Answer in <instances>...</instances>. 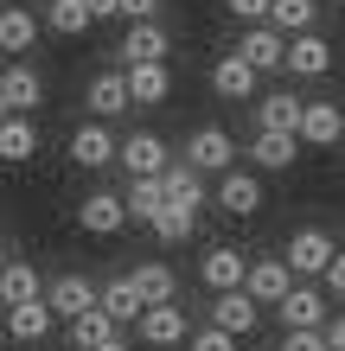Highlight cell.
Segmentation results:
<instances>
[{
	"instance_id": "6da1fadb",
	"label": "cell",
	"mask_w": 345,
	"mask_h": 351,
	"mask_svg": "<svg viewBox=\"0 0 345 351\" xmlns=\"http://www.w3.org/2000/svg\"><path fill=\"white\" fill-rule=\"evenodd\" d=\"M339 250L333 230H320V223H300V230L288 237V250H281V262H288L294 281H320V268H326V256Z\"/></svg>"
},
{
	"instance_id": "7a4b0ae2",
	"label": "cell",
	"mask_w": 345,
	"mask_h": 351,
	"mask_svg": "<svg viewBox=\"0 0 345 351\" xmlns=\"http://www.w3.org/2000/svg\"><path fill=\"white\" fill-rule=\"evenodd\" d=\"M134 332H141V345H154V351H179L186 345V332H192V319H186V306H141L134 313Z\"/></svg>"
},
{
	"instance_id": "3957f363",
	"label": "cell",
	"mask_w": 345,
	"mask_h": 351,
	"mask_svg": "<svg viewBox=\"0 0 345 351\" xmlns=\"http://www.w3.org/2000/svg\"><path fill=\"white\" fill-rule=\"evenodd\" d=\"M186 167H192V173H230V167H237V141H230V128H217V121L192 128V141H186Z\"/></svg>"
},
{
	"instance_id": "277c9868",
	"label": "cell",
	"mask_w": 345,
	"mask_h": 351,
	"mask_svg": "<svg viewBox=\"0 0 345 351\" xmlns=\"http://www.w3.org/2000/svg\"><path fill=\"white\" fill-rule=\"evenodd\" d=\"M288 287H294V275H288V262H281V256H256V262H243V294H250L256 306H275Z\"/></svg>"
},
{
	"instance_id": "5b68a950",
	"label": "cell",
	"mask_w": 345,
	"mask_h": 351,
	"mask_svg": "<svg viewBox=\"0 0 345 351\" xmlns=\"http://www.w3.org/2000/svg\"><path fill=\"white\" fill-rule=\"evenodd\" d=\"M211 326L230 332V339H250L256 326H262V306L243 294V287H224V294H211Z\"/></svg>"
},
{
	"instance_id": "8992f818",
	"label": "cell",
	"mask_w": 345,
	"mask_h": 351,
	"mask_svg": "<svg viewBox=\"0 0 345 351\" xmlns=\"http://www.w3.org/2000/svg\"><path fill=\"white\" fill-rule=\"evenodd\" d=\"M275 313H281V326H288V332H307V326H326V294H320L313 281H294L288 294L275 300Z\"/></svg>"
},
{
	"instance_id": "52a82bcc",
	"label": "cell",
	"mask_w": 345,
	"mask_h": 351,
	"mask_svg": "<svg viewBox=\"0 0 345 351\" xmlns=\"http://www.w3.org/2000/svg\"><path fill=\"white\" fill-rule=\"evenodd\" d=\"M339 134H345V109L339 102H300V121H294L300 147H333Z\"/></svg>"
},
{
	"instance_id": "ba28073f",
	"label": "cell",
	"mask_w": 345,
	"mask_h": 351,
	"mask_svg": "<svg viewBox=\"0 0 345 351\" xmlns=\"http://www.w3.org/2000/svg\"><path fill=\"white\" fill-rule=\"evenodd\" d=\"M115 160H121V167H128V179H154L160 167H167V141H160V134H147V128H134L128 141H115Z\"/></svg>"
},
{
	"instance_id": "9c48e42d",
	"label": "cell",
	"mask_w": 345,
	"mask_h": 351,
	"mask_svg": "<svg viewBox=\"0 0 345 351\" xmlns=\"http://www.w3.org/2000/svg\"><path fill=\"white\" fill-rule=\"evenodd\" d=\"M45 294V306H51V319H77L84 306H96V287H90V275H77V268H64L51 287H38Z\"/></svg>"
},
{
	"instance_id": "30bf717a",
	"label": "cell",
	"mask_w": 345,
	"mask_h": 351,
	"mask_svg": "<svg viewBox=\"0 0 345 351\" xmlns=\"http://www.w3.org/2000/svg\"><path fill=\"white\" fill-rule=\"evenodd\" d=\"M167 51H173V38L160 19H134L128 38H121V64H167Z\"/></svg>"
},
{
	"instance_id": "8fae6325",
	"label": "cell",
	"mask_w": 345,
	"mask_h": 351,
	"mask_svg": "<svg viewBox=\"0 0 345 351\" xmlns=\"http://www.w3.org/2000/svg\"><path fill=\"white\" fill-rule=\"evenodd\" d=\"M217 204H224L230 217H256L269 198H262V179H256V173L230 167V173H217Z\"/></svg>"
},
{
	"instance_id": "7c38bea8",
	"label": "cell",
	"mask_w": 345,
	"mask_h": 351,
	"mask_svg": "<svg viewBox=\"0 0 345 351\" xmlns=\"http://www.w3.org/2000/svg\"><path fill=\"white\" fill-rule=\"evenodd\" d=\"M71 167H84V173L115 167V134L103 128V121H84V128L71 134Z\"/></svg>"
},
{
	"instance_id": "4fadbf2b",
	"label": "cell",
	"mask_w": 345,
	"mask_h": 351,
	"mask_svg": "<svg viewBox=\"0 0 345 351\" xmlns=\"http://www.w3.org/2000/svg\"><path fill=\"white\" fill-rule=\"evenodd\" d=\"M281 71H294V77H326V71H333V45H326L320 32H294L288 51H281Z\"/></svg>"
},
{
	"instance_id": "5bb4252c",
	"label": "cell",
	"mask_w": 345,
	"mask_h": 351,
	"mask_svg": "<svg viewBox=\"0 0 345 351\" xmlns=\"http://www.w3.org/2000/svg\"><path fill=\"white\" fill-rule=\"evenodd\" d=\"M281 51H288V38H281L275 26H250L237 38V58L250 64L256 77H269V71H281Z\"/></svg>"
},
{
	"instance_id": "9a60e30c",
	"label": "cell",
	"mask_w": 345,
	"mask_h": 351,
	"mask_svg": "<svg viewBox=\"0 0 345 351\" xmlns=\"http://www.w3.org/2000/svg\"><path fill=\"white\" fill-rule=\"evenodd\" d=\"M121 84H128V102L160 109V102L173 96V71L167 64H121Z\"/></svg>"
},
{
	"instance_id": "2e32d148",
	"label": "cell",
	"mask_w": 345,
	"mask_h": 351,
	"mask_svg": "<svg viewBox=\"0 0 345 351\" xmlns=\"http://www.w3.org/2000/svg\"><path fill=\"white\" fill-rule=\"evenodd\" d=\"M77 223H84L90 237H121L128 230V211H121V192H90L77 204Z\"/></svg>"
},
{
	"instance_id": "e0dca14e",
	"label": "cell",
	"mask_w": 345,
	"mask_h": 351,
	"mask_svg": "<svg viewBox=\"0 0 345 351\" xmlns=\"http://www.w3.org/2000/svg\"><path fill=\"white\" fill-rule=\"evenodd\" d=\"M128 287L141 306H167L179 294V275H173V262H141V268H128Z\"/></svg>"
},
{
	"instance_id": "ac0fdd59",
	"label": "cell",
	"mask_w": 345,
	"mask_h": 351,
	"mask_svg": "<svg viewBox=\"0 0 345 351\" xmlns=\"http://www.w3.org/2000/svg\"><path fill=\"white\" fill-rule=\"evenodd\" d=\"M0 96H7L13 115H32L38 102H45V77H38L32 64H7L0 71Z\"/></svg>"
},
{
	"instance_id": "d6986e66",
	"label": "cell",
	"mask_w": 345,
	"mask_h": 351,
	"mask_svg": "<svg viewBox=\"0 0 345 351\" xmlns=\"http://www.w3.org/2000/svg\"><path fill=\"white\" fill-rule=\"evenodd\" d=\"M256 84H262V77L243 64L237 51H224V58L211 64V90H217V102H250V96H256Z\"/></svg>"
},
{
	"instance_id": "ffe728a7",
	"label": "cell",
	"mask_w": 345,
	"mask_h": 351,
	"mask_svg": "<svg viewBox=\"0 0 345 351\" xmlns=\"http://www.w3.org/2000/svg\"><path fill=\"white\" fill-rule=\"evenodd\" d=\"M51 306H45V294H38V300H19V306H7V332L19 339V345H45L51 339Z\"/></svg>"
},
{
	"instance_id": "44dd1931",
	"label": "cell",
	"mask_w": 345,
	"mask_h": 351,
	"mask_svg": "<svg viewBox=\"0 0 345 351\" xmlns=\"http://www.w3.org/2000/svg\"><path fill=\"white\" fill-rule=\"evenodd\" d=\"M243 250H230V243H217V250H205V262H198V281L211 287V294H224V287H243Z\"/></svg>"
},
{
	"instance_id": "7402d4cb",
	"label": "cell",
	"mask_w": 345,
	"mask_h": 351,
	"mask_svg": "<svg viewBox=\"0 0 345 351\" xmlns=\"http://www.w3.org/2000/svg\"><path fill=\"white\" fill-rule=\"evenodd\" d=\"M38 45V13L32 7H19V0H7V7H0V51H32Z\"/></svg>"
},
{
	"instance_id": "603a6c76",
	"label": "cell",
	"mask_w": 345,
	"mask_h": 351,
	"mask_svg": "<svg viewBox=\"0 0 345 351\" xmlns=\"http://www.w3.org/2000/svg\"><path fill=\"white\" fill-rule=\"evenodd\" d=\"M84 96H90V121H109V115H121V109H134V102H128V84H121V71H96Z\"/></svg>"
},
{
	"instance_id": "cb8c5ba5",
	"label": "cell",
	"mask_w": 345,
	"mask_h": 351,
	"mask_svg": "<svg viewBox=\"0 0 345 351\" xmlns=\"http://www.w3.org/2000/svg\"><path fill=\"white\" fill-rule=\"evenodd\" d=\"M32 154H38V121L32 115H7L0 121V160H7V167H26Z\"/></svg>"
},
{
	"instance_id": "d4e9b609",
	"label": "cell",
	"mask_w": 345,
	"mask_h": 351,
	"mask_svg": "<svg viewBox=\"0 0 345 351\" xmlns=\"http://www.w3.org/2000/svg\"><path fill=\"white\" fill-rule=\"evenodd\" d=\"M160 192H167V204H205V173H192L186 160H167V167H160Z\"/></svg>"
},
{
	"instance_id": "484cf974",
	"label": "cell",
	"mask_w": 345,
	"mask_h": 351,
	"mask_svg": "<svg viewBox=\"0 0 345 351\" xmlns=\"http://www.w3.org/2000/svg\"><path fill=\"white\" fill-rule=\"evenodd\" d=\"M262 26H275L281 38L313 32L320 26V0H269V19H262Z\"/></svg>"
},
{
	"instance_id": "4316f807",
	"label": "cell",
	"mask_w": 345,
	"mask_h": 351,
	"mask_svg": "<svg viewBox=\"0 0 345 351\" xmlns=\"http://www.w3.org/2000/svg\"><path fill=\"white\" fill-rule=\"evenodd\" d=\"M294 121H300V96H294V90L256 96V128H262V134H294Z\"/></svg>"
},
{
	"instance_id": "83f0119b",
	"label": "cell",
	"mask_w": 345,
	"mask_h": 351,
	"mask_svg": "<svg viewBox=\"0 0 345 351\" xmlns=\"http://www.w3.org/2000/svg\"><path fill=\"white\" fill-rule=\"evenodd\" d=\"M294 147H300L294 134H262V128H256V141H250V160H256L262 173H288V167H294Z\"/></svg>"
},
{
	"instance_id": "f1b7e54d",
	"label": "cell",
	"mask_w": 345,
	"mask_h": 351,
	"mask_svg": "<svg viewBox=\"0 0 345 351\" xmlns=\"http://www.w3.org/2000/svg\"><path fill=\"white\" fill-rule=\"evenodd\" d=\"M96 306H103V313L121 326V332H128V326H134V313H141V300H134L128 275H115V281H103V287H96Z\"/></svg>"
},
{
	"instance_id": "f546056e",
	"label": "cell",
	"mask_w": 345,
	"mask_h": 351,
	"mask_svg": "<svg viewBox=\"0 0 345 351\" xmlns=\"http://www.w3.org/2000/svg\"><path fill=\"white\" fill-rule=\"evenodd\" d=\"M64 326H71V345H77V351H96L103 339H115V332H121V326L103 313V306H84V313H77V319H64Z\"/></svg>"
},
{
	"instance_id": "4dcf8cb0",
	"label": "cell",
	"mask_w": 345,
	"mask_h": 351,
	"mask_svg": "<svg viewBox=\"0 0 345 351\" xmlns=\"http://www.w3.org/2000/svg\"><path fill=\"white\" fill-rule=\"evenodd\" d=\"M147 230H154L160 243H186V237L198 230V211H192V204H160V211L147 217Z\"/></svg>"
},
{
	"instance_id": "1f68e13d",
	"label": "cell",
	"mask_w": 345,
	"mask_h": 351,
	"mask_svg": "<svg viewBox=\"0 0 345 351\" xmlns=\"http://www.w3.org/2000/svg\"><path fill=\"white\" fill-rule=\"evenodd\" d=\"M38 300V268L32 262H0V306Z\"/></svg>"
},
{
	"instance_id": "d6a6232c",
	"label": "cell",
	"mask_w": 345,
	"mask_h": 351,
	"mask_svg": "<svg viewBox=\"0 0 345 351\" xmlns=\"http://www.w3.org/2000/svg\"><path fill=\"white\" fill-rule=\"evenodd\" d=\"M90 26H96V19H90L84 0H51V7H45V32H58V38H84Z\"/></svg>"
},
{
	"instance_id": "836d02e7",
	"label": "cell",
	"mask_w": 345,
	"mask_h": 351,
	"mask_svg": "<svg viewBox=\"0 0 345 351\" xmlns=\"http://www.w3.org/2000/svg\"><path fill=\"white\" fill-rule=\"evenodd\" d=\"M160 204H167V192H160V173H154V179H128V192H121V211H128V223H147Z\"/></svg>"
},
{
	"instance_id": "e575fe53",
	"label": "cell",
	"mask_w": 345,
	"mask_h": 351,
	"mask_svg": "<svg viewBox=\"0 0 345 351\" xmlns=\"http://www.w3.org/2000/svg\"><path fill=\"white\" fill-rule=\"evenodd\" d=\"M243 339H230V332H217V326H198V332H186V351H237Z\"/></svg>"
},
{
	"instance_id": "d590c367",
	"label": "cell",
	"mask_w": 345,
	"mask_h": 351,
	"mask_svg": "<svg viewBox=\"0 0 345 351\" xmlns=\"http://www.w3.org/2000/svg\"><path fill=\"white\" fill-rule=\"evenodd\" d=\"M320 281H326V294H339V300H345V243H339V250L326 256V268H320Z\"/></svg>"
},
{
	"instance_id": "8d00e7d4",
	"label": "cell",
	"mask_w": 345,
	"mask_h": 351,
	"mask_svg": "<svg viewBox=\"0 0 345 351\" xmlns=\"http://www.w3.org/2000/svg\"><path fill=\"white\" fill-rule=\"evenodd\" d=\"M115 19H160V0H115Z\"/></svg>"
},
{
	"instance_id": "74e56055",
	"label": "cell",
	"mask_w": 345,
	"mask_h": 351,
	"mask_svg": "<svg viewBox=\"0 0 345 351\" xmlns=\"http://www.w3.org/2000/svg\"><path fill=\"white\" fill-rule=\"evenodd\" d=\"M224 7L243 19V26H262V19H269V0H224Z\"/></svg>"
},
{
	"instance_id": "f35d334b",
	"label": "cell",
	"mask_w": 345,
	"mask_h": 351,
	"mask_svg": "<svg viewBox=\"0 0 345 351\" xmlns=\"http://www.w3.org/2000/svg\"><path fill=\"white\" fill-rule=\"evenodd\" d=\"M281 351H326V339H320V326H307V332H288Z\"/></svg>"
},
{
	"instance_id": "ab89813d",
	"label": "cell",
	"mask_w": 345,
	"mask_h": 351,
	"mask_svg": "<svg viewBox=\"0 0 345 351\" xmlns=\"http://www.w3.org/2000/svg\"><path fill=\"white\" fill-rule=\"evenodd\" d=\"M320 339H326V351H345V313H333L326 326H320Z\"/></svg>"
},
{
	"instance_id": "60d3db41",
	"label": "cell",
	"mask_w": 345,
	"mask_h": 351,
	"mask_svg": "<svg viewBox=\"0 0 345 351\" xmlns=\"http://www.w3.org/2000/svg\"><path fill=\"white\" fill-rule=\"evenodd\" d=\"M90 7V19H115V0H84Z\"/></svg>"
},
{
	"instance_id": "b9f144b4",
	"label": "cell",
	"mask_w": 345,
	"mask_h": 351,
	"mask_svg": "<svg viewBox=\"0 0 345 351\" xmlns=\"http://www.w3.org/2000/svg\"><path fill=\"white\" fill-rule=\"evenodd\" d=\"M96 351H134V345H128V339H121V332H115V339H103V345H96Z\"/></svg>"
},
{
	"instance_id": "7bdbcfd3",
	"label": "cell",
	"mask_w": 345,
	"mask_h": 351,
	"mask_svg": "<svg viewBox=\"0 0 345 351\" xmlns=\"http://www.w3.org/2000/svg\"><path fill=\"white\" fill-rule=\"evenodd\" d=\"M7 115H13V109H7V96H0V121H7Z\"/></svg>"
},
{
	"instance_id": "ee69618b",
	"label": "cell",
	"mask_w": 345,
	"mask_h": 351,
	"mask_svg": "<svg viewBox=\"0 0 345 351\" xmlns=\"http://www.w3.org/2000/svg\"><path fill=\"white\" fill-rule=\"evenodd\" d=\"M339 7H345V0H339Z\"/></svg>"
},
{
	"instance_id": "f6af8a7d",
	"label": "cell",
	"mask_w": 345,
	"mask_h": 351,
	"mask_svg": "<svg viewBox=\"0 0 345 351\" xmlns=\"http://www.w3.org/2000/svg\"><path fill=\"white\" fill-rule=\"evenodd\" d=\"M339 141H345V134H339Z\"/></svg>"
}]
</instances>
